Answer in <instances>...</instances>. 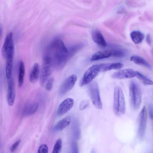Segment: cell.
Listing matches in <instances>:
<instances>
[{
	"label": "cell",
	"instance_id": "cell-14",
	"mask_svg": "<svg viewBox=\"0 0 153 153\" xmlns=\"http://www.w3.org/2000/svg\"><path fill=\"white\" fill-rule=\"evenodd\" d=\"M91 36L94 41L98 45L103 47L106 46V41L100 30L97 29L93 30Z\"/></svg>",
	"mask_w": 153,
	"mask_h": 153
},
{
	"label": "cell",
	"instance_id": "cell-17",
	"mask_svg": "<svg viewBox=\"0 0 153 153\" xmlns=\"http://www.w3.org/2000/svg\"><path fill=\"white\" fill-rule=\"evenodd\" d=\"M112 56L111 50L97 51L94 53L91 58V61H95Z\"/></svg>",
	"mask_w": 153,
	"mask_h": 153
},
{
	"label": "cell",
	"instance_id": "cell-31",
	"mask_svg": "<svg viewBox=\"0 0 153 153\" xmlns=\"http://www.w3.org/2000/svg\"><path fill=\"white\" fill-rule=\"evenodd\" d=\"M149 113L150 118L153 119V107L151 105H150L149 107Z\"/></svg>",
	"mask_w": 153,
	"mask_h": 153
},
{
	"label": "cell",
	"instance_id": "cell-11",
	"mask_svg": "<svg viewBox=\"0 0 153 153\" xmlns=\"http://www.w3.org/2000/svg\"><path fill=\"white\" fill-rule=\"evenodd\" d=\"M74 101L71 98L64 100L59 105L57 111L58 116H62L69 111L73 107Z\"/></svg>",
	"mask_w": 153,
	"mask_h": 153
},
{
	"label": "cell",
	"instance_id": "cell-3",
	"mask_svg": "<svg viewBox=\"0 0 153 153\" xmlns=\"http://www.w3.org/2000/svg\"><path fill=\"white\" fill-rule=\"evenodd\" d=\"M129 94L131 105L134 110L140 107L142 101V94L140 87L135 81H132L129 86Z\"/></svg>",
	"mask_w": 153,
	"mask_h": 153
},
{
	"label": "cell",
	"instance_id": "cell-9",
	"mask_svg": "<svg viewBox=\"0 0 153 153\" xmlns=\"http://www.w3.org/2000/svg\"><path fill=\"white\" fill-rule=\"evenodd\" d=\"M147 121V112L145 106L140 111L138 119V134L139 138L143 139L144 137Z\"/></svg>",
	"mask_w": 153,
	"mask_h": 153
},
{
	"label": "cell",
	"instance_id": "cell-25",
	"mask_svg": "<svg viewBox=\"0 0 153 153\" xmlns=\"http://www.w3.org/2000/svg\"><path fill=\"white\" fill-rule=\"evenodd\" d=\"M62 146V140L60 138H58L55 142L52 150V153H59L61 150Z\"/></svg>",
	"mask_w": 153,
	"mask_h": 153
},
{
	"label": "cell",
	"instance_id": "cell-7",
	"mask_svg": "<svg viewBox=\"0 0 153 153\" xmlns=\"http://www.w3.org/2000/svg\"><path fill=\"white\" fill-rule=\"evenodd\" d=\"M2 56L5 59L7 57L14 56V46L13 33L10 32L7 35L1 50Z\"/></svg>",
	"mask_w": 153,
	"mask_h": 153
},
{
	"label": "cell",
	"instance_id": "cell-5",
	"mask_svg": "<svg viewBox=\"0 0 153 153\" xmlns=\"http://www.w3.org/2000/svg\"><path fill=\"white\" fill-rule=\"evenodd\" d=\"M100 72L99 64L93 65L85 72L80 82L79 86L83 87L89 84Z\"/></svg>",
	"mask_w": 153,
	"mask_h": 153
},
{
	"label": "cell",
	"instance_id": "cell-28",
	"mask_svg": "<svg viewBox=\"0 0 153 153\" xmlns=\"http://www.w3.org/2000/svg\"><path fill=\"white\" fill-rule=\"evenodd\" d=\"M48 146L45 144H42L39 147L37 152L47 153L48 152Z\"/></svg>",
	"mask_w": 153,
	"mask_h": 153
},
{
	"label": "cell",
	"instance_id": "cell-23",
	"mask_svg": "<svg viewBox=\"0 0 153 153\" xmlns=\"http://www.w3.org/2000/svg\"><path fill=\"white\" fill-rule=\"evenodd\" d=\"M136 76L143 84L146 85H153V82L144 75L137 71H136Z\"/></svg>",
	"mask_w": 153,
	"mask_h": 153
},
{
	"label": "cell",
	"instance_id": "cell-16",
	"mask_svg": "<svg viewBox=\"0 0 153 153\" xmlns=\"http://www.w3.org/2000/svg\"><path fill=\"white\" fill-rule=\"evenodd\" d=\"M40 68L39 64L35 63L32 68L29 74V80L32 83L36 82L39 79Z\"/></svg>",
	"mask_w": 153,
	"mask_h": 153
},
{
	"label": "cell",
	"instance_id": "cell-13",
	"mask_svg": "<svg viewBox=\"0 0 153 153\" xmlns=\"http://www.w3.org/2000/svg\"><path fill=\"white\" fill-rule=\"evenodd\" d=\"M39 104L35 101L27 103L23 110V114L25 117L30 116L35 113L38 109Z\"/></svg>",
	"mask_w": 153,
	"mask_h": 153
},
{
	"label": "cell",
	"instance_id": "cell-8",
	"mask_svg": "<svg viewBox=\"0 0 153 153\" xmlns=\"http://www.w3.org/2000/svg\"><path fill=\"white\" fill-rule=\"evenodd\" d=\"M77 79L76 75L72 74L66 78L61 85L59 93L63 96L69 91L74 87Z\"/></svg>",
	"mask_w": 153,
	"mask_h": 153
},
{
	"label": "cell",
	"instance_id": "cell-32",
	"mask_svg": "<svg viewBox=\"0 0 153 153\" xmlns=\"http://www.w3.org/2000/svg\"><path fill=\"white\" fill-rule=\"evenodd\" d=\"M146 42L149 45L151 44V37L149 34H148L146 37Z\"/></svg>",
	"mask_w": 153,
	"mask_h": 153
},
{
	"label": "cell",
	"instance_id": "cell-12",
	"mask_svg": "<svg viewBox=\"0 0 153 153\" xmlns=\"http://www.w3.org/2000/svg\"><path fill=\"white\" fill-rule=\"evenodd\" d=\"M7 80L8 88L7 100L9 105L12 106L14 104L16 97L15 84L12 77Z\"/></svg>",
	"mask_w": 153,
	"mask_h": 153
},
{
	"label": "cell",
	"instance_id": "cell-24",
	"mask_svg": "<svg viewBox=\"0 0 153 153\" xmlns=\"http://www.w3.org/2000/svg\"><path fill=\"white\" fill-rule=\"evenodd\" d=\"M112 56L117 57H122L126 53V51L123 49H120L112 50Z\"/></svg>",
	"mask_w": 153,
	"mask_h": 153
},
{
	"label": "cell",
	"instance_id": "cell-15",
	"mask_svg": "<svg viewBox=\"0 0 153 153\" xmlns=\"http://www.w3.org/2000/svg\"><path fill=\"white\" fill-rule=\"evenodd\" d=\"M100 72H103L111 70H119L122 68L123 65L121 63L99 64Z\"/></svg>",
	"mask_w": 153,
	"mask_h": 153
},
{
	"label": "cell",
	"instance_id": "cell-21",
	"mask_svg": "<svg viewBox=\"0 0 153 153\" xmlns=\"http://www.w3.org/2000/svg\"><path fill=\"white\" fill-rule=\"evenodd\" d=\"M130 37L133 42L136 44L141 43L143 40L144 34L139 31H134L130 33Z\"/></svg>",
	"mask_w": 153,
	"mask_h": 153
},
{
	"label": "cell",
	"instance_id": "cell-29",
	"mask_svg": "<svg viewBox=\"0 0 153 153\" xmlns=\"http://www.w3.org/2000/svg\"><path fill=\"white\" fill-rule=\"evenodd\" d=\"M21 142V140H19L14 143L10 148V151L11 152H14L17 149Z\"/></svg>",
	"mask_w": 153,
	"mask_h": 153
},
{
	"label": "cell",
	"instance_id": "cell-10",
	"mask_svg": "<svg viewBox=\"0 0 153 153\" xmlns=\"http://www.w3.org/2000/svg\"><path fill=\"white\" fill-rule=\"evenodd\" d=\"M135 76L136 71L130 68L120 70L111 75L113 78L119 79L131 78Z\"/></svg>",
	"mask_w": 153,
	"mask_h": 153
},
{
	"label": "cell",
	"instance_id": "cell-19",
	"mask_svg": "<svg viewBox=\"0 0 153 153\" xmlns=\"http://www.w3.org/2000/svg\"><path fill=\"white\" fill-rule=\"evenodd\" d=\"M25 73V65L23 61H20L19 66L18 81L19 86L21 87L23 85Z\"/></svg>",
	"mask_w": 153,
	"mask_h": 153
},
{
	"label": "cell",
	"instance_id": "cell-1",
	"mask_svg": "<svg viewBox=\"0 0 153 153\" xmlns=\"http://www.w3.org/2000/svg\"><path fill=\"white\" fill-rule=\"evenodd\" d=\"M44 55L49 58L52 67L59 71L64 68L68 59V50L62 41L56 37L50 43Z\"/></svg>",
	"mask_w": 153,
	"mask_h": 153
},
{
	"label": "cell",
	"instance_id": "cell-22",
	"mask_svg": "<svg viewBox=\"0 0 153 153\" xmlns=\"http://www.w3.org/2000/svg\"><path fill=\"white\" fill-rule=\"evenodd\" d=\"M130 60L138 65L144 66L148 68H150V65L143 58L137 56H132L130 58Z\"/></svg>",
	"mask_w": 153,
	"mask_h": 153
},
{
	"label": "cell",
	"instance_id": "cell-27",
	"mask_svg": "<svg viewBox=\"0 0 153 153\" xmlns=\"http://www.w3.org/2000/svg\"><path fill=\"white\" fill-rule=\"evenodd\" d=\"M54 82V79L53 77H51L48 79L45 85V89L47 91H49L52 89Z\"/></svg>",
	"mask_w": 153,
	"mask_h": 153
},
{
	"label": "cell",
	"instance_id": "cell-2",
	"mask_svg": "<svg viewBox=\"0 0 153 153\" xmlns=\"http://www.w3.org/2000/svg\"><path fill=\"white\" fill-rule=\"evenodd\" d=\"M113 108L114 113L117 116H121L125 113L126 104L123 93L118 86L114 88Z\"/></svg>",
	"mask_w": 153,
	"mask_h": 153
},
{
	"label": "cell",
	"instance_id": "cell-20",
	"mask_svg": "<svg viewBox=\"0 0 153 153\" xmlns=\"http://www.w3.org/2000/svg\"><path fill=\"white\" fill-rule=\"evenodd\" d=\"M13 56H10L6 59L5 74L7 79L12 77Z\"/></svg>",
	"mask_w": 153,
	"mask_h": 153
},
{
	"label": "cell",
	"instance_id": "cell-4",
	"mask_svg": "<svg viewBox=\"0 0 153 153\" xmlns=\"http://www.w3.org/2000/svg\"><path fill=\"white\" fill-rule=\"evenodd\" d=\"M52 68L50 59L47 56L44 55L39 77V83L42 87L44 86L50 76L52 72Z\"/></svg>",
	"mask_w": 153,
	"mask_h": 153
},
{
	"label": "cell",
	"instance_id": "cell-6",
	"mask_svg": "<svg viewBox=\"0 0 153 153\" xmlns=\"http://www.w3.org/2000/svg\"><path fill=\"white\" fill-rule=\"evenodd\" d=\"M88 93L92 102L95 107L98 109L102 108L98 85L95 81L90 83L88 87Z\"/></svg>",
	"mask_w": 153,
	"mask_h": 153
},
{
	"label": "cell",
	"instance_id": "cell-26",
	"mask_svg": "<svg viewBox=\"0 0 153 153\" xmlns=\"http://www.w3.org/2000/svg\"><path fill=\"white\" fill-rule=\"evenodd\" d=\"M82 47L81 45H77L75 46H72L68 49V58L69 59L79 49Z\"/></svg>",
	"mask_w": 153,
	"mask_h": 153
},
{
	"label": "cell",
	"instance_id": "cell-30",
	"mask_svg": "<svg viewBox=\"0 0 153 153\" xmlns=\"http://www.w3.org/2000/svg\"><path fill=\"white\" fill-rule=\"evenodd\" d=\"M89 102L88 100H83L80 103L79 106V108L80 110H82L85 109L88 105Z\"/></svg>",
	"mask_w": 153,
	"mask_h": 153
},
{
	"label": "cell",
	"instance_id": "cell-18",
	"mask_svg": "<svg viewBox=\"0 0 153 153\" xmlns=\"http://www.w3.org/2000/svg\"><path fill=\"white\" fill-rule=\"evenodd\" d=\"M71 122L70 116H67L59 121L54 127V130L56 131H60L68 126Z\"/></svg>",
	"mask_w": 153,
	"mask_h": 153
}]
</instances>
